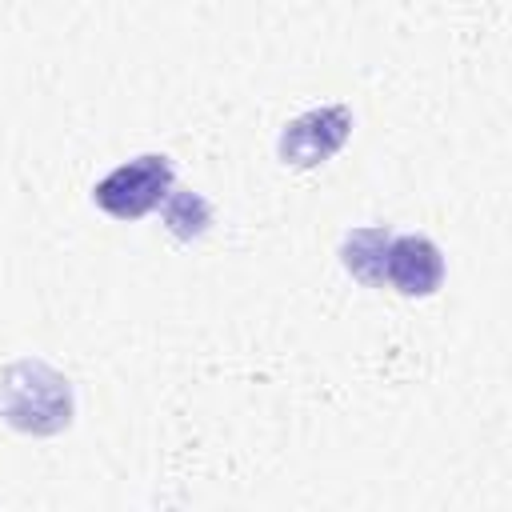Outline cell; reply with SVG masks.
I'll list each match as a JSON object with an SVG mask.
<instances>
[{"instance_id": "obj_1", "label": "cell", "mask_w": 512, "mask_h": 512, "mask_svg": "<svg viewBox=\"0 0 512 512\" xmlns=\"http://www.w3.org/2000/svg\"><path fill=\"white\" fill-rule=\"evenodd\" d=\"M0 420L32 436H52L68 428L72 420L68 380L44 360H16L0 368Z\"/></svg>"}, {"instance_id": "obj_2", "label": "cell", "mask_w": 512, "mask_h": 512, "mask_svg": "<svg viewBox=\"0 0 512 512\" xmlns=\"http://www.w3.org/2000/svg\"><path fill=\"white\" fill-rule=\"evenodd\" d=\"M172 192V160L160 152H144L120 168H112L96 188L92 200L116 220H140Z\"/></svg>"}, {"instance_id": "obj_3", "label": "cell", "mask_w": 512, "mask_h": 512, "mask_svg": "<svg viewBox=\"0 0 512 512\" xmlns=\"http://www.w3.org/2000/svg\"><path fill=\"white\" fill-rule=\"evenodd\" d=\"M352 132V112L344 104H328V108H312L304 116H296L292 124H284L280 132V160L292 168H316L328 156L340 152V144Z\"/></svg>"}, {"instance_id": "obj_4", "label": "cell", "mask_w": 512, "mask_h": 512, "mask_svg": "<svg viewBox=\"0 0 512 512\" xmlns=\"http://www.w3.org/2000/svg\"><path fill=\"white\" fill-rule=\"evenodd\" d=\"M384 280L404 296H432L444 280V256L428 236H392L384 248Z\"/></svg>"}, {"instance_id": "obj_5", "label": "cell", "mask_w": 512, "mask_h": 512, "mask_svg": "<svg viewBox=\"0 0 512 512\" xmlns=\"http://www.w3.org/2000/svg\"><path fill=\"white\" fill-rule=\"evenodd\" d=\"M384 248H388V232L384 228L352 232L344 240V268L364 284H384Z\"/></svg>"}, {"instance_id": "obj_6", "label": "cell", "mask_w": 512, "mask_h": 512, "mask_svg": "<svg viewBox=\"0 0 512 512\" xmlns=\"http://www.w3.org/2000/svg\"><path fill=\"white\" fill-rule=\"evenodd\" d=\"M160 204H164V224L180 240H192L212 224V204L200 192H168Z\"/></svg>"}]
</instances>
